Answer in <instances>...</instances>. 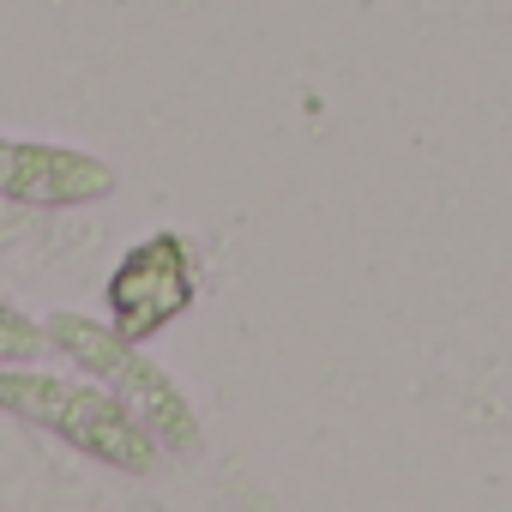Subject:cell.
Wrapping results in <instances>:
<instances>
[{
  "instance_id": "6da1fadb",
  "label": "cell",
  "mask_w": 512,
  "mask_h": 512,
  "mask_svg": "<svg viewBox=\"0 0 512 512\" xmlns=\"http://www.w3.org/2000/svg\"><path fill=\"white\" fill-rule=\"evenodd\" d=\"M0 416H13L61 446H73L79 458L115 470V476H133V482H151L169 458V446L145 428V416L115 398L103 380L91 374H49L37 362H0Z\"/></svg>"
},
{
  "instance_id": "7a4b0ae2",
  "label": "cell",
  "mask_w": 512,
  "mask_h": 512,
  "mask_svg": "<svg viewBox=\"0 0 512 512\" xmlns=\"http://www.w3.org/2000/svg\"><path fill=\"white\" fill-rule=\"evenodd\" d=\"M43 332H49V350H55V356H67L79 374H91V380H103L115 398H127V404L145 416V428L169 446V458H199V452H205V428H199L193 398L175 386V374H169L139 338L115 332L109 320L73 314V308L49 314Z\"/></svg>"
},
{
  "instance_id": "3957f363",
  "label": "cell",
  "mask_w": 512,
  "mask_h": 512,
  "mask_svg": "<svg viewBox=\"0 0 512 512\" xmlns=\"http://www.w3.org/2000/svg\"><path fill=\"white\" fill-rule=\"evenodd\" d=\"M103 302H109V326L139 344L157 338L163 326H175L199 302V266H193L187 235L157 229V235L133 241L103 284Z\"/></svg>"
},
{
  "instance_id": "277c9868",
  "label": "cell",
  "mask_w": 512,
  "mask_h": 512,
  "mask_svg": "<svg viewBox=\"0 0 512 512\" xmlns=\"http://www.w3.org/2000/svg\"><path fill=\"white\" fill-rule=\"evenodd\" d=\"M121 193V175L109 157L85 145H55V139H7L0 133V205L25 211H79L103 205Z\"/></svg>"
},
{
  "instance_id": "5b68a950",
  "label": "cell",
  "mask_w": 512,
  "mask_h": 512,
  "mask_svg": "<svg viewBox=\"0 0 512 512\" xmlns=\"http://www.w3.org/2000/svg\"><path fill=\"white\" fill-rule=\"evenodd\" d=\"M43 350H49V332H43V320L19 314L13 302H0V362H37Z\"/></svg>"
}]
</instances>
